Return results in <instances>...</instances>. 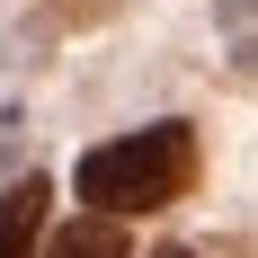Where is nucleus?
<instances>
[{"instance_id": "1", "label": "nucleus", "mask_w": 258, "mask_h": 258, "mask_svg": "<svg viewBox=\"0 0 258 258\" xmlns=\"http://www.w3.org/2000/svg\"><path fill=\"white\" fill-rule=\"evenodd\" d=\"M187 187H196V134L187 125H143V134L80 152V196L98 214H160Z\"/></svg>"}, {"instance_id": "2", "label": "nucleus", "mask_w": 258, "mask_h": 258, "mask_svg": "<svg viewBox=\"0 0 258 258\" xmlns=\"http://www.w3.org/2000/svg\"><path fill=\"white\" fill-rule=\"evenodd\" d=\"M45 205H53L45 178H18L9 196H0V258H36V240H45Z\"/></svg>"}, {"instance_id": "3", "label": "nucleus", "mask_w": 258, "mask_h": 258, "mask_svg": "<svg viewBox=\"0 0 258 258\" xmlns=\"http://www.w3.org/2000/svg\"><path fill=\"white\" fill-rule=\"evenodd\" d=\"M45 258H125V232H116V214H89V223H72V232H53Z\"/></svg>"}, {"instance_id": "4", "label": "nucleus", "mask_w": 258, "mask_h": 258, "mask_svg": "<svg viewBox=\"0 0 258 258\" xmlns=\"http://www.w3.org/2000/svg\"><path fill=\"white\" fill-rule=\"evenodd\" d=\"M160 258H196V249H160Z\"/></svg>"}]
</instances>
